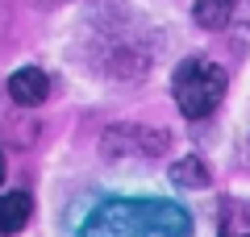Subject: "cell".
<instances>
[{
    "label": "cell",
    "mask_w": 250,
    "mask_h": 237,
    "mask_svg": "<svg viewBox=\"0 0 250 237\" xmlns=\"http://www.w3.org/2000/svg\"><path fill=\"white\" fill-rule=\"evenodd\" d=\"M29 212H34V200L25 192H4L0 196V237H13L29 225Z\"/></svg>",
    "instance_id": "5"
},
{
    "label": "cell",
    "mask_w": 250,
    "mask_h": 237,
    "mask_svg": "<svg viewBox=\"0 0 250 237\" xmlns=\"http://www.w3.org/2000/svg\"><path fill=\"white\" fill-rule=\"evenodd\" d=\"M225 96V71L208 59H188L175 71V104L188 121L208 117Z\"/></svg>",
    "instance_id": "2"
},
{
    "label": "cell",
    "mask_w": 250,
    "mask_h": 237,
    "mask_svg": "<svg viewBox=\"0 0 250 237\" xmlns=\"http://www.w3.org/2000/svg\"><path fill=\"white\" fill-rule=\"evenodd\" d=\"M233 4H238V0H196L192 17H196L200 29H225L233 21Z\"/></svg>",
    "instance_id": "6"
},
{
    "label": "cell",
    "mask_w": 250,
    "mask_h": 237,
    "mask_svg": "<svg viewBox=\"0 0 250 237\" xmlns=\"http://www.w3.org/2000/svg\"><path fill=\"white\" fill-rule=\"evenodd\" d=\"M233 13H242V21H250V0H238V4H233Z\"/></svg>",
    "instance_id": "8"
},
{
    "label": "cell",
    "mask_w": 250,
    "mask_h": 237,
    "mask_svg": "<svg viewBox=\"0 0 250 237\" xmlns=\"http://www.w3.org/2000/svg\"><path fill=\"white\" fill-rule=\"evenodd\" d=\"M192 220L163 200H104L88 212L80 237H188Z\"/></svg>",
    "instance_id": "1"
},
{
    "label": "cell",
    "mask_w": 250,
    "mask_h": 237,
    "mask_svg": "<svg viewBox=\"0 0 250 237\" xmlns=\"http://www.w3.org/2000/svg\"><path fill=\"white\" fill-rule=\"evenodd\" d=\"M0 183H4V150H0Z\"/></svg>",
    "instance_id": "9"
},
{
    "label": "cell",
    "mask_w": 250,
    "mask_h": 237,
    "mask_svg": "<svg viewBox=\"0 0 250 237\" xmlns=\"http://www.w3.org/2000/svg\"><path fill=\"white\" fill-rule=\"evenodd\" d=\"M171 183H175V187H192V192H200V187H208V167L200 162L196 154L175 158V167H171Z\"/></svg>",
    "instance_id": "7"
},
{
    "label": "cell",
    "mask_w": 250,
    "mask_h": 237,
    "mask_svg": "<svg viewBox=\"0 0 250 237\" xmlns=\"http://www.w3.org/2000/svg\"><path fill=\"white\" fill-rule=\"evenodd\" d=\"M246 162H250V141H246Z\"/></svg>",
    "instance_id": "10"
},
{
    "label": "cell",
    "mask_w": 250,
    "mask_h": 237,
    "mask_svg": "<svg viewBox=\"0 0 250 237\" xmlns=\"http://www.w3.org/2000/svg\"><path fill=\"white\" fill-rule=\"evenodd\" d=\"M9 96L17 100L21 108L42 104V100L50 96V79H46V71H42V67H21V71H13V75H9Z\"/></svg>",
    "instance_id": "4"
},
{
    "label": "cell",
    "mask_w": 250,
    "mask_h": 237,
    "mask_svg": "<svg viewBox=\"0 0 250 237\" xmlns=\"http://www.w3.org/2000/svg\"><path fill=\"white\" fill-rule=\"evenodd\" d=\"M104 150L108 154H125V150H146V154H163L167 150V133L163 129H138V125H121V129L104 133Z\"/></svg>",
    "instance_id": "3"
}]
</instances>
